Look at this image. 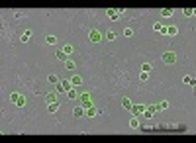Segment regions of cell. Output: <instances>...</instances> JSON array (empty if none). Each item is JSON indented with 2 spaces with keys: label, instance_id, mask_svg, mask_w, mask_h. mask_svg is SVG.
Listing matches in <instances>:
<instances>
[{
  "label": "cell",
  "instance_id": "obj_1",
  "mask_svg": "<svg viewBox=\"0 0 196 143\" xmlns=\"http://www.w3.org/2000/svg\"><path fill=\"white\" fill-rule=\"evenodd\" d=\"M161 61L167 65H173V63H177V53L175 51H165L163 55H161Z\"/></svg>",
  "mask_w": 196,
  "mask_h": 143
},
{
  "label": "cell",
  "instance_id": "obj_3",
  "mask_svg": "<svg viewBox=\"0 0 196 143\" xmlns=\"http://www.w3.org/2000/svg\"><path fill=\"white\" fill-rule=\"evenodd\" d=\"M88 39L92 41V43H100V41H102V33L98 32V30H90L88 32Z\"/></svg>",
  "mask_w": 196,
  "mask_h": 143
},
{
  "label": "cell",
  "instance_id": "obj_29",
  "mask_svg": "<svg viewBox=\"0 0 196 143\" xmlns=\"http://www.w3.org/2000/svg\"><path fill=\"white\" fill-rule=\"evenodd\" d=\"M182 82H184V84H194V79H192V77H184V79H182Z\"/></svg>",
  "mask_w": 196,
  "mask_h": 143
},
{
  "label": "cell",
  "instance_id": "obj_11",
  "mask_svg": "<svg viewBox=\"0 0 196 143\" xmlns=\"http://www.w3.org/2000/svg\"><path fill=\"white\" fill-rule=\"evenodd\" d=\"M57 110H59V102H51V104H47V112H49V114H55Z\"/></svg>",
  "mask_w": 196,
  "mask_h": 143
},
{
  "label": "cell",
  "instance_id": "obj_7",
  "mask_svg": "<svg viewBox=\"0 0 196 143\" xmlns=\"http://www.w3.org/2000/svg\"><path fill=\"white\" fill-rule=\"evenodd\" d=\"M153 30H155V32H161V33H165V35H167V26H163L161 22L153 24Z\"/></svg>",
  "mask_w": 196,
  "mask_h": 143
},
{
  "label": "cell",
  "instance_id": "obj_26",
  "mask_svg": "<svg viewBox=\"0 0 196 143\" xmlns=\"http://www.w3.org/2000/svg\"><path fill=\"white\" fill-rule=\"evenodd\" d=\"M16 106H18V108H24V106H26V98H24V96H22V94H20V98H18Z\"/></svg>",
  "mask_w": 196,
  "mask_h": 143
},
{
  "label": "cell",
  "instance_id": "obj_5",
  "mask_svg": "<svg viewBox=\"0 0 196 143\" xmlns=\"http://www.w3.org/2000/svg\"><path fill=\"white\" fill-rule=\"evenodd\" d=\"M96 114H98V108H94V106H90V108L84 110V116H86V118H94Z\"/></svg>",
  "mask_w": 196,
  "mask_h": 143
},
{
  "label": "cell",
  "instance_id": "obj_4",
  "mask_svg": "<svg viewBox=\"0 0 196 143\" xmlns=\"http://www.w3.org/2000/svg\"><path fill=\"white\" fill-rule=\"evenodd\" d=\"M143 110H145V106H141V104H133V106H131V114H133V116H141Z\"/></svg>",
  "mask_w": 196,
  "mask_h": 143
},
{
  "label": "cell",
  "instance_id": "obj_32",
  "mask_svg": "<svg viewBox=\"0 0 196 143\" xmlns=\"http://www.w3.org/2000/svg\"><path fill=\"white\" fill-rule=\"evenodd\" d=\"M139 79H141V80H147V79H149V73H143V71H141V75H139Z\"/></svg>",
  "mask_w": 196,
  "mask_h": 143
},
{
  "label": "cell",
  "instance_id": "obj_13",
  "mask_svg": "<svg viewBox=\"0 0 196 143\" xmlns=\"http://www.w3.org/2000/svg\"><path fill=\"white\" fill-rule=\"evenodd\" d=\"M73 116H75V118H81V116H84V108H82V106H77V108L73 110Z\"/></svg>",
  "mask_w": 196,
  "mask_h": 143
},
{
  "label": "cell",
  "instance_id": "obj_21",
  "mask_svg": "<svg viewBox=\"0 0 196 143\" xmlns=\"http://www.w3.org/2000/svg\"><path fill=\"white\" fill-rule=\"evenodd\" d=\"M161 16H163V18H171L173 16V10L171 8H163V10H161Z\"/></svg>",
  "mask_w": 196,
  "mask_h": 143
},
{
  "label": "cell",
  "instance_id": "obj_28",
  "mask_svg": "<svg viewBox=\"0 0 196 143\" xmlns=\"http://www.w3.org/2000/svg\"><path fill=\"white\" fill-rule=\"evenodd\" d=\"M63 51H65V55L69 57V55H71V53H73V45H69V43H67L65 47H63Z\"/></svg>",
  "mask_w": 196,
  "mask_h": 143
},
{
  "label": "cell",
  "instance_id": "obj_9",
  "mask_svg": "<svg viewBox=\"0 0 196 143\" xmlns=\"http://www.w3.org/2000/svg\"><path fill=\"white\" fill-rule=\"evenodd\" d=\"M65 69L67 71H75V69H77V63H75L73 59H67L65 61Z\"/></svg>",
  "mask_w": 196,
  "mask_h": 143
},
{
  "label": "cell",
  "instance_id": "obj_2",
  "mask_svg": "<svg viewBox=\"0 0 196 143\" xmlns=\"http://www.w3.org/2000/svg\"><path fill=\"white\" fill-rule=\"evenodd\" d=\"M79 100H81V106L84 108V110H86V108H90V106H94V104H92V98H90V94H86V92L79 96Z\"/></svg>",
  "mask_w": 196,
  "mask_h": 143
},
{
  "label": "cell",
  "instance_id": "obj_14",
  "mask_svg": "<svg viewBox=\"0 0 196 143\" xmlns=\"http://www.w3.org/2000/svg\"><path fill=\"white\" fill-rule=\"evenodd\" d=\"M71 84H73V86H81V84H82V77L75 75L73 79H71Z\"/></svg>",
  "mask_w": 196,
  "mask_h": 143
},
{
  "label": "cell",
  "instance_id": "obj_18",
  "mask_svg": "<svg viewBox=\"0 0 196 143\" xmlns=\"http://www.w3.org/2000/svg\"><path fill=\"white\" fill-rule=\"evenodd\" d=\"M45 43H49V45H55V43H57V37H55V35H45Z\"/></svg>",
  "mask_w": 196,
  "mask_h": 143
},
{
  "label": "cell",
  "instance_id": "obj_12",
  "mask_svg": "<svg viewBox=\"0 0 196 143\" xmlns=\"http://www.w3.org/2000/svg\"><path fill=\"white\" fill-rule=\"evenodd\" d=\"M55 92H57V94H63V92H67V88H65V84H63V82H61V80H59L57 84H55Z\"/></svg>",
  "mask_w": 196,
  "mask_h": 143
},
{
  "label": "cell",
  "instance_id": "obj_31",
  "mask_svg": "<svg viewBox=\"0 0 196 143\" xmlns=\"http://www.w3.org/2000/svg\"><path fill=\"white\" fill-rule=\"evenodd\" d=\"M18 98H20V94H18V92H12V94H10V100H12L14 104L18 102Z\"/></svg>",
  "mask_w": 196,
  "mask_h": 143
},
{
  "label": "cell",
  "instance_id": "obj_19",
  "mask_svg": "<svg viewBox=\"0 0 196 143\" xmlns=\"http://www.w3.org/2000/svg\"><path fill=\"white\" fill-rule=\"evenodd\" d=\"M55 57H57L59 61H63V63H65L67 59H69V57H67V55H65V51H63V49H61V51H57V55H55Z\"/></svg>",
  "mask_w": 196,
  "mask_h": 143
},
{
  "label": "cell",
  "instance_id": "obj_27",
  "mask_svg": "<svg viewBox=\"0 0 196 143\" xmlns=\"http://www.w3.org/2000/svg\"><path fill=\"white\" fill-rule=\"evenodd\" d=\"M106 39L108 41H114L116 39V32H112V30H110V32H106Z\"/></svg>",
  "mask_w": 196,
  "mask_h": 143
},
{
  "label": "cell",
  "instance_id": "obj_22",
  "mask_svg": "<svg viewBox=\"0 0 196 143\" xmlns=\"http://www.w3.org/2000/svg\"><path fill=\"white\" fill-rule=\"evenodd\" d=\"M182 14H184L186 18H194V10H192V8H184V10H182Z\"/></svg>",
  "mask_w": 196,
  "mask_h": 143
},
{
  "label": "cell",
  "instance_id": "obj_25",
  "mask_svg": "<svg viewBox=\"0 0 196 143\" xmlns=\"http://www.w3.org/2000/svg\"><path fill=\"white\" fill-rule=\"evenodd\" d=\"M47 80H49V82H51V84H57V82H59L57 75H53V73H51V75H49V77H47Z\"/></svg>",
  "mask_w": 196,
  "mask_h": 143
},
{
  "label": "cell",
  "instance_id": "obj_24",
  "mask_svg": "<svg viewBox=\"0 0 196 143\" xmlns=\"http://www.w3.org/2000/svg\"><path fill=\"white\" fill-rule=\"evenodd\" d=\"M30 37H32V32L28 30V32H24V35H22V43H28L30 41Z\"/></svg>",
  "mask_w": 196,
  "mask_h": 143
},
{
  "label": "cell",
  "instance_id": "obj_10",
  "mask_svg": "<svg viewBox=\"0 0 196 143\" xmlns=\"http://www.w3.org/2000/svg\"><path fill=\"white\" fill-rule=\"evenodd\" d=\"M106 14H108V18H110V20H114V22L118 20V18H120V14H118V10H114V8H110V10L106 12Z\"/></svg>",
  "mask_w": 196,
  "mask_h": 143
},
{
  "label": "cell",
  "instance_id": "obj_23",
  "mask_svg": "<svg viewBox=\"0 0 196 143\" xmlns=\"http://www.w3.org/2000/svg\"><path fill=\"white\" fill-rule=\"evenodd\" d=\"M151 69H153V65H151V63H143V65H141V71H143V73H151Z\"/></svg>",
  "mask_w": 196,
  "mask_h": 143
},
{
  "label": "cell",
  "instance_id": "obj_6",
  "mask_svg": "<svg viewBox=\"0 0 196 143\" xmlns=\"http://www.w3.org/2000/svg\"><path fill=\"white\" fill-rule=\"evenodd\" d=\"M45 100H47V104L57 102V92H55V90H53V92H47V94H45Z\"/></svg>",
  "mask_w": 196,
  "mask_h": 143
},
{
  "label": "cell",
  "instance_id": "obj_30",
  "mask_svg": "<svg viewBox=\"0 0 196 143\" xmlns=\"http://www.w3.org/2000/svg\"><path fill=\"white\" fill-rule=\"evenodd\" d=\"M124 35H126V37H131V35H133V30H131V28H126V30H124Z\"/></svg>",
  "mask_w": 196,
  "mask_h": 143
},
{
  "label": "cell",
  "instance_id": "obj_8",
  "mask_svg": "<svg viewBox=\"0 0 196 143\" xmlns=\"http://www.w3.org/2000/svg\"><path fill=\"white\" fill-rule=\"evenodd\" d=\"M177 33H179V28H177V26H167V35L175 37Z\"/></svg>",
  "mask_w": 196,
  "mask_h": 143
},
{
  "label": "cell",
  "instance_id": "obj_15",
  "mask_svg": "<svg viewBox=\"0 0 196 143\" xmlns=\"http://www.w3.org/2000/svg\"><path fill=\"white\" fill-rule=\"evenodd\" d=\"M67 96H69V100H77L79 98V92L75 88H71V90H67Z\"/></svg>",
  "mask_w": 196,
  "mask_h": 143
},
{
  "label": "cell",
  "instance_id": "obj_20",
  "mask_svg": "<svg viewBox=\"0 0 196 143\" xmlns=\"http://www.w3.org/2000/svg\"><path fill=\"white\" fill-rule=\"evenodd\" d=\"M130 126H131V129H137V127H139V120H137V116H133V118H131Z\"/></svg>",
  "mask_w": 196,
  "mask_h": 143
},
{
  "label": "cell",
  "instance_id": "obj_16",
  "mask_svg": "<svg viewBox=\"0 0 196 143\" xmlns=\"http://www.w3.org/2000/svg\"><path fill=\"white\" fill-rule=\"evenodd\" d=\"M155 106H157V112H161V110H167V108H169V102H167V100H161V102L155 104Z\"/></svg>",
  "mask_w": 196,
  "mask_h": 143
},
{
  "label": "cell",
  "instance_id": "obj_17",
  "mask_svg": "<svg viewBox=\"0 0 196 143\" xmlns=\"http://www.w3.org/2000/svg\"><path fill=\"white\" fill-rule=\"evenodd\" d=\"M122 106L126 108V110H131V106H133V102H131L130 98H124V100H122Z\"/></svg>",
  "mask_w": 196,
  "mask_h": 143
}]
</instances>
